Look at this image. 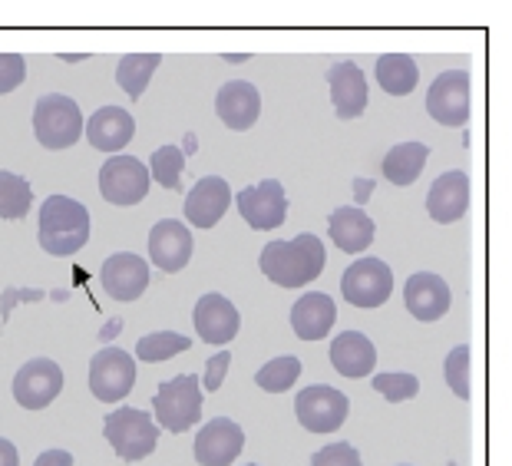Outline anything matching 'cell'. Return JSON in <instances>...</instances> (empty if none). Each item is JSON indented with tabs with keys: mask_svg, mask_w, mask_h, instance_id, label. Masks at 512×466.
<instances>
[{
	"mask_svg": "<svg viewBox=\"0 0 512 466\" xmlns=\"http://www.w3.org/2000/svg\"><path fill=\"white\" fill-rule=\"evenodd\" d=\"M324 262H328L324 242L311 232L294 235L288 242H271L261 248V258H258L261 275L281 288L311 285V281L324 272Z\"/></svg>",
	"mask_w": 512,
	"mask_h": 466,
	"instance_id": "cell-1",
	"label": "cell"
},
{
	"mask_svg": "<svg viewBox=\"0 0 512 466\" xmlns=\"http://www.w3.org/2000/svg\"><path fill=\"white\" fill-rule=\"evenodd\" d=\"M90 209L70 195H50L40 205V248L53 258L76 255L90 242Z\"/></svg>",
	"mask_w": 512,
	"mask_h": 466,
	"instance_id": "cell-2",
	"label": "cell"
},
{
	"mask_svg": "<svg viewBox=\"0 0 512 466\" xmlns=\"http://www.w3.org/2000/svg\"><path fill=\"white\" fill-rule=\"evenodd\" d=\"M152 414L156 427L169 433H185L199 424L202 417V387L195 374H179L172 381H162L156 397H152Z\"/></svg>",
	"mask_w": 512,
	"mask_h": 466,
	"instance_id": "cell-3",
	"label": "cell"
},
{
	"mask_svg": "<svg viewBox=\"0 0 512 466\" xmlns=\"http://www.w3.org/2000/svg\"><path fill=\"white\" fill-rule=\"evenodd\" d=\"M103 433L110 440V447L116 450L119 460H146L159 443V427L146 410L136 407H116L113 414H106Z\"/></svg>",
	"mask_w": 512,
	"mask_h": 466,
	"instance_id": "cell-4",
	"label": "cell"
},
{
	"mask_svg": "<svg viewBox=\"0 0 512 466\" xmlns=\"http://www.w3.org/2000/svg\"><path fill=\"white\" fill-rule=\"evenodd\" d=\"M34 133L43 149H70L83 136V113L73 96H40L34 106Z\"/></svg>",
	"mask_w": 512,
	"mask_h": 466,
	"instance_id": "cell-5",
	"label": "cell"
},
{
	"mask_svg": "<svg viewBox=\"0 0 512 466\" xmlns=\"http://www.w3.org/2000/svg\"><path fill=\"white\" fill-rule=\"evenodd\" d=\"M347 410H351V400L347 394H341L337 387H304L298 400H294V414H298L301 427L308 433H334L341 430V424L347 420Z\"/></svg>",
	"mask_w": 512,
	"mask_h": 466,
	"instance_id": "cell-6",
	"label": "cell"
},
{
	"mask_svg": "<svg viewBox=\"0 0 512 466\" xmlns=\"http://www.w3.org/2000/svg\"><path fill=\"white\" fill-rule=\"evenodd\" d=\"M149 166L136 156H110L100 166V192L113 205H139L149 195Z\"/></svg>",
	"mask_w": 512,
	"mask_h": 466,
	"instance_id": "cell-7",
	"label": "cell"
},
{
	"mask_svg": "<svg viewBox=\"0 0 512 466\" xmlns=\"http://www.w3.org/2000/svg\"><path fill=\"white\" fill-rule=\"evenodd\" d=\"M341 291L354 308H380L394 291V272L380 258H357L341 278Z\"/></svg>",
	"mask_w": 512,
	"mask_h": 466,
	"instance_id": "cell-8",
	"label": "cell"
},
{
	"mask_svg": "<svg viewBox=\"0 0 512 466\" xmlns=\"http://www.w3.org/2000/svg\"><path fill=\"white\" fill-rule=\"evenodd\" d=\"M427 113L440 126H466L470 119V70H446L427 90Z\"/></svg>",
	"mask_w": 512,
	"mask_h": 466,
	"instance_id": "cell-9",
	"label": "cell"
},
{
	"mask_svg": "<svg viewBox=\"0 0 512 466\" xmlns=\"http://www.w3.org/2000/svg\"><path fill=\"white\" fill-rule=\"evenodd\" d=\"M136 384V361L119 348H103L93 354L90 361V390L103 404H116V400L129 397Z\"/></svg>",
	"mask_w": 512,
	"mask_h": 466,
	"instance_id": "cell-10",
	"label": "cell"
},
{
	"mask_svg": "<svg viewBox=\"0 0 512 466\" xmlns=\"http://www.w3.org/2000/svg\"><path fill=\"white\" fill-rule=\"evenodd\" d=\"M235 202H238L242 219L252 225L255 232H271V229H278V225H285L288 195L278 179H265V182H258V186H245L235 195Z\"/></svg>",
	"mask_w": 512,
	"mask_h": 466,
	"instance_id": "cell-11",
	"label": "cell"
},
{
	"mask_svg": "<svg viewBox=\"0 0 512 466\" xmlns=\"http://www.w3.org/2000/svg\"><path fill=\"white\" fill-rule=\"evenodd\" d=\"M63 390V367L50 357H34L14 377V397L20 407L43 410L60 397Z\"/></svg>",
	"mask_w": 512,
	"mask_h": 466,
	"instance_id": "cell-12",
	"label": "cell"
},
{
	"mask_svg": "<svg viewBox=\"0 0 512 466\" xmlns=\"http://www.w3.org/2000/svg\"><path fill=\"white\" fill-rule=\"evenodd\" d=\"M192 324H195V331H199V338L205 344L222 348V344L235 341L238 328H242V314H238V308L225 295L212 291V295H202L199 301H195Z\"/></svg>",
	"mask_w": 512,
	"mask_h": 466,
	"instance_id": "cell-13",
	"label": "cell"
},
{
	"mask_svg": "<svg viewBox=\"0 0 512 466\" xmlns=\"http://www.w3.org/2000/svg\"><path fill=\"white\" fill-rule=\"evenodd\" d=\"M242 447H245L242 427L228 417H215L199 430L192 453H195V463H202V466H232L238 460V453H242Z\"/></svg>",
	"mask_w": 512,
	"mask_h": 466,
	"instance_id": "cell-14",
	"label": "cell"
},
{
	"mask_svg": "<svg viewBox=\"0 0 512 466\" xmlns=\"http://www.w3.org/2000/svg\"><path fill=\"white\" fill-rule=\"evenodd\" d=\"M100 281L113 301H136L149 288V265L133 252H116L103 262Z\"/></svg>",
	"mask_w": 512,
	"mask_h": 466,
	"instance_id": "cell-15",
	"label": "cell"
},
{
	"mask_svg": "<svg viewBox=\"0 0 512 466\" xmlns=\"http://www.w3.org/2000/svg\"><path fill=\"white\" fill-rule=\"evenodd\" d=\"M149 258L162 272H182L192 258V232L176 219H162L149 232Z\"/></svg>",
	"mask_w": 512,
	"mask_h": 466,
	"instance_id": "cell-16",
	"label": "cell"
},
{
	"mask_svg": "<svg viewBox=\"0 0 512 466\" xmlns=\"http://www.w3.org/2000/svg\"><path fill=\"white\" fill-rule=\"evenodd\" d=\"M215 113L219 119L235 129V133H245V129H252L261 116V93L255 83L248 80H232L225 83L219 93H215Z\"/></svg>",
	"mask_w": 512,
	"mask_h": 466,
	"instance_id": "cell-17",
	"label": "cell"
},
{
	"mask_svg": "<svg viewBox=\"0 0 512 466\" xmlns=\"http://www.w3.org/2000/svg\"><path fill=\"white\" fill-rule=\"evenodd\" d=\"M232 205V189L219 176H205L195 182V189L185 195V222L195 229H212Z\"/></svg>",
	"mask_w": 512,
	"mask_h": 466,
	"instance_id": "cell-18",
	"label": "cell"
},
{
	"mask_svg": "<svg viewBox=\"0 0 512 466\" xmlns=\"http://www.w3.org/2000/svg\"><path fill=\"white\" fill-rule=\"evenodd\" d=\"M403 305L417 321H440L450 311V285L433 272H417L403 285Z\"/></svg>",
	"mask_w": 512,
	"mask_h": 466,
	"instance_id": "cell-19",
	"label": "cell"
},
{
	"mask_svg": "<svg viewBox=\"0 0 512 466\" xmlns=\"http://www.w3.org/2000/svg\"><path fill=\"white\" fill-rule=\"evenodd\" d=\"M470 209V176L463 169H450L433 182L427 192V212L433 222L450 225L456 219H463Z\"/></svg>",
	"mask_w": 512,
	"mask_h": 466,
	"instance_id": "cell-20",
	"label": "cell"
},
{
	"mask_svg": "<svg viewBox=\"0 0 512 466\" xmlns=\"http://www.w3.org/2000/svg\"><path fill=\"white\" fill-rule=\"evenodd\" d=\"M83 133H86V139H90L93 149L116 156L119 149L133 143L136 119L129 116L123 106H100V110L90 116V123L83 126Z\"/></svg>",
	"mask_w": 512,
	"mask_h": 466,
	"instance_id": "cell-21",
	"label": "cell"
},
{
	"mask_svg": "<svg viewBox=\"0 0 512 466\" xmlns=\"http://www.w3.org/2000/svg\"><path fill=\"white\" fill-rule=\"evenodd\" d=\"M337 321V305L328 291H308L294 301L291 308V328L301 341H321Z\"/></svg>",
	"mask_w": 512,
	"mask_h": 466,
	"instance_id": "cell-22",
	"label": "cell"
},
{
	"mask_svg": "<svg viewBox=\"0 0 512 466\" xmlns=\"http://www.w3.org/2000/svg\"><path fill=\"white\" fill-rule=\"evenodd\" d=\"M331 103L341 119H357L367 110V77L357 63H334L328 70Z\"/></svg>",
	"mask_w": 512,
	"mask_h": 466,
	"instance_id": "cell-23",
	"label": "cell"
},
{
	"mask_svg": "<svg viewBox=\"0 0 512 466\" xmlns=\"http://www.w3.org/2000/svg\"><path fill=\"white\" fill-rule=\"evenodd\" d=\"M331 364L341 377H367L377 364L374 341L361 331H344L331 341Z\"/></svg>",
	"mask_w": 512,
	"mask_h": 466,
	"instance_id": "cell-24",
	"label": "cell"
},
{
	"mask_svg": "<svg viewBox=\"0 0 512 466\" xmlns=\"http://www.w3.org/2000/svg\"><path fill=\"white\" fill-rule=\"evenodd\" d=\"M328 229H331L334 245L347 255L364 252V248H370V242H374V222H370V215L364 209H357V205L334 209Z\"/></svg>",
	"mask_w": 512,
	"mask_h": 466,
	"instance_id": "cell-25",
	"label": "cell"
},
{
	"mask_svg": "<svg viewBox=\"0 0 512 466\" xmlns=\"http://www.w3.org/2000/svg\"><path fill=\"white\" fill-rule=\"evenodd\" d=\"M427 156H430L427 143H417V139L397 143L384 156V179L394 182V186H413L420 179L423 166H427Z\"/></svg>",
	"mask_w": 512,
	"mask_h": 466,
	"instance_id": "cell-26",
	"label": "cell"
},
{
	"mask_svg": "<svg viewBox=\"0 0 512 466\" xmlns=\"http://www.w3.org/2000/svg\"><path fill=\"white\" fill-rule=\"evenodd\" d=\"M374 73H377L380 90H387L390 96H410L413 86L420 80V67L407 53H384V57L377 60Z\"/></svg>",
	"mask_w": 512,
	"mask_h": 466,
	"instance_id": "cell-27",
	"label": "cell"
},
{
	"mask_svg": "<svg viewBox=\"0 0 512 466\" xmlns=\"http://www.w3.org/2000/svg\"><path fill=\"white\" fill-rule=\"evenodd\" d=\"M159 63H162L159 53H126V57L119 60V67H116V83L123 86L133 100H139V96L146 93V86H149L152 73H156Z\"/></svg>",
	"mask_w": 512,
	"mask_h": 466,
	"instance_id": "cell-28",
	"label": "cell"
},
{
	"mask_svg": "<svg viewBox=\"0 0 512 466\" xmlns=\"http://www.w3.org/2000/svg\"><path fill=\"white\" fill-rule=\"evenodd\" d=\"M34 205V192H30V182L24 176H14V172L0 169V219L17 222L24 219Z\"/></svg>",
	"mask_w": 512,
	"mask_h": 466,
	"instance_id": "cell-29",
	"label": "cell"
},
{
	"mask_svg": "<svg viewBox=\"0 0 512 466\" xmlns=\"http://www.w3.org/2000/svg\"><path fill=\"white\" fill-rule=\"evenodd\" d=\"M192 348V341L185 338V334H176V331H156V334H146V338H139L136 344V357L146 364H159V361H169V357L176 354H185Z\"/></svg>",
	"mask_w": 512,
	"mask_h": 466,
	"instance_id": "cell-30",
	"label": "cell"
},
{
	"mask_svg": "<svg viewBox=\"0 0 512 466\" xmlns=\"http://www.w3.org/2000/svg\"><path fill=\"white\" fill-rule=\"evenodd\" d=\"M298 377H301V361L288 354V357H275V361H268L265 367H258L255 384L261 390H268V394H285V390L294 387Z\"/></svg>",
	"mask_w": 512,
	"mask_h": 466,
	"instance_id": "cell-31",
	"label": "cell"
},
{
	"mask_svg": "<svg viewBox=\"0 0 512 466\" xmlns=\"http://www.w3.org/2000/svg\"><path fill=\"white\" fill-rule=\"evenodd\" d=\"M182 169H185V153L179 146H162L149 159V179H156L162 189H182Z\"/></svg>",
	"mask_w": 512,
	"mask_h": 466,
	"instance_id": "cell-32",
	"label": "cell"
},
{
	"mask_svg": "<svg viewBox=\"0 0 512 466\" xmlns=\"http://www.w3.org/2000/svg\"><path fill=\"white\" fill-rule=\"evenodd\" d=\"M443 377L450 390L460 400H470V344H460V348H453L446 354V364H443Z\"/></svg>",
	"mask_w": 512,
	"mask_h": 466,
	"instance_id": "cell-33",
	"label": "cell"
},
{
	"mask_svg": "<svg viewBox=\"0 0 512 466\" xmlns=\"http://www.w3.org/2000/svg\"><path fill=\"white\" fill-rule=\"evenodd\" d=\"M370 384H374L377 394H384L390 404H403V400L420 394V381L413 374H377Z\"/></svg>",
	"mask_w": 512,
	"mask_h": 466,
	"instance_id": "cell-34",
	"label": "cell"
},
{
	"mask_svg": "<svg viewBox=\"0 0 512 466\" xmlns=\"http://www.w3.org/2000/svg\"><path fill=\"white\" fill-rule=\"evenodd\" d=\"M311 466H364L361 453H357L351 443H328L324 450H318L311 457Z\"/></svg>",
	"mask_w": 512,
	"mask_h": 466,
	"instance_id": "cell-35",
	"label": "cell"
},
{
	"mask_svg": "<svg viewBox=\"0 0 512 466\" xmlns=\"http://www.w3.org/2000/svg\"><path fill=\"white\" fill-rule=\"evenodd\" d=\"M27 77V63L20 53H0V96L14 93Z\"/></svg>",
	"mask_w": 512,
	"mask_h": 466,
	"instance_id": "cell-36",
	"label": "cell"
},
{
	"mask_svg": "<svg viewBox=\"0 0 512 466\" xmlns=\"http://www.w3.org/2000/svg\"><path fill=\"white\" fill-rule=\"evenodd\" d=\"M228 364H232V354H225V351L209 357V364H205V377H202L205 390H219L222 387L225 374H228Z\"/></svg>",
	"mask_w": 512,
	"mask_h": 466,
	"instance_id": "cell-37",
	"label": "cell"
},
{
	"mask_svg": "<svg viewBox=\"0 0 512 466\" xmlns=\"http://www.w3.org/2000/svg\"><path fill=\"white\" fill-rule=\"evenodd\" d=\"M34 466H73V457L67 450H43Z\"/></svg>",
	"mask_w": 512,
	"mask_h": 466,
	"instance_id": "cell-38",
	"label": "cell"
},
{
	"mask_svg": "<svg viewBox=\"0 0 512 466\" xmlns=\"http://www.w3.org/2000/svg\"><path fill=\"white\" fill-rule=\"evenodd\" d=\"M0 466H20L17 447L10 440H4V437H0Z\"/></svg>",
	"mask_w": 512,
	"mask_h": 466,
	"instance_id": "cell-39",
	"label": "cell"
},
{
	"mask_svg": "<svg viewBox=\"0 0 512 466\" xmlns=\"http://www.w3.org/2000/svg\"><path fill=\"white\" fill-rule=\"evenodd\" d=\"M248 466H258V463H248Z\"/></svg>",
	"mask_w": 512,
	"mask_h": 466,
	"instance_id": "cell-40",
	"label": "cell"
},
{
	"mask_svg": "<svg viewBox=\"0 0 512 466\" xmlns=\"http://www.w3.org/2000/svg\"><path fill=\"white\" fill-rule=\"evenodd\" d=\"M403 466H407V463H403Z\"/></svg>",
	"mask_w": 512,
	"mask_h": 466,
	"instance_id": "cell-41",
	"label": "cell"
}]
</instances>
